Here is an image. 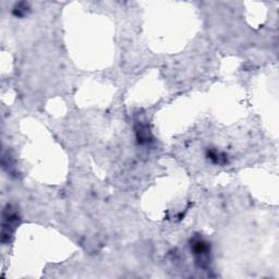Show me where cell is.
I'll return each instance as SVG.
<instances>
[{"label": "cell", "instance_id": "1", "mask_svg": "<svg viewBox=\"0 0 279 279\" xmlns=\"http://www.w3.org/2000/svg\"><path fill=\"white\" fill-rule=\"evenodd\" d=\"M191 250L195 256L196 264L202 268L208 266L210 252V246L208 242L200 237H196L191 241Z\"/></svg>", "mask_w": 279, "mask_h": 279}, {"label": "cell", "instance_id": "2", "mask_svg": "<svg viewBox=\"0 0 279 279\" xmlns=\"http://www.w3.org/2000/svg\"><path fill=\"white\" fill-rule=\"evenodd\" d=\"M17 211L11 209V206H7L6 209L2 213V228H1V241L7 242L9 241V238L11 237L12 232L15 231L16 226L17 224Z\"/></svg>", "mask_w": 279, "mask_h": 279}, {"label": "cell", "instance_id": "3", "mask_svg": "<svg viewBox=\"0 0 279 279\" xmlns=\"http://www.w3.org/2000/svg\"><path fill=\"white\" fill-rule=\"evenodd\" d=\"M137 134H138V140L140 143H146L150 141V130L146 127V125H140V128L137 130Z\"/></svg>", "mask_w": 279, "mask_h": 279}, {"label": "cell", "instance_id": "4", "mask_svg": "<svg viewBox=\"0 0 279 279\" xmlns=\"http://www.w3.org/2000/svg\"><path fill=\"white\" fill-rule=\"evenodd\" d=\"M29 10H30V7L28 3L20 2V3L16 4L15 9H13V15H16L17 17H24Z\"/></svg>", "mask_w": 279, "mask_h": 279}]
</instances>
